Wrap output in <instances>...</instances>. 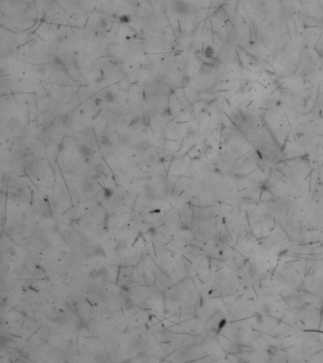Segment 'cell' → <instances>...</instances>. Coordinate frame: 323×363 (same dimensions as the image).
Masks as SVG:
<instances>
[{"mask_svg":"<svg viewBox=\"0 0 323 363\" xmlns=\"http://www.w3.org/2000/svg\"><path fill=\"white\" fill-rule=\"evenodd\" d=\"M174 4H175V10L177 13L184 14L189 10V5L182 1V0H175Z\"/></svg>","mask_w":323,"mask_h":363,"instance_id":"1","label":"cell"},{"mask_svg":"<svg viewBox=\"0 0 323 363\" xmlns=\"http://www.w3.org/2000/svg\"><path fill=\"white\" fill-rule=\"evenodd\" d=\"M214 68V63L213 62H203L200 66V74L207 76L210 75L212 72V69Z\"/></svg>","mask_w":323,"mask_h":363,"instance_id":"2","label":"cell"},{"mask_svg":"<svg viewBox=\"0 0 323 363\" xmlns=\"http://www.w3.org/2000/svg\"><path fill=\"white\" fill-rule=\"evenodd\" d=\"M79 152L85 159H89L92 156V151L87 145H84V144L79 146Z\"/></svg>","mask_w":323,"mask_h":363,"instance_id":"3","label":"cell"},{"mask_svg":"<svg viewBox=\"0 0 323 363\" xmlns=\"http://www.w3.org/2000/svg\"><path fill=\"white\" fill-rule=\"evenodd\" d=\"M82 188H83V191H84V192L89 193V192H92V191H93V190L95 189V184H94L93 182H92V180H91V181H85V182L83 183Z\"/></svg>","mask_w":323,"mask_h":363,"instance_id":"4","label":"cell"},{"mask_svg":"<svg viewBox=\"0 0 323 363\" xmlns=\"http://www.w3.org/2000/svg\"><path fill=\"white\" fill-rule=\"evenodd\" d=\"M141 124H142L143 126L147 127V128H150V127H151V125H152L151 116H150V114H143V116L141 117Z\"/></svg>","mask_w":323,"mask_h":363,"instance_id":"5","label":"cell"},{"mask_svg":"<svg viewBox=\"0 0 323 363\" xmlns=\"http://www.w3.org/2000/svg\"><path fill=\"white\" fill-rule=\"evenodd\" d=\"M103 97H104L105 101H106V102H109V103L113 102V101L115 100V99H116V95H115L114 92H112V91H110V90L105 91Z\"/></svg>","mask_w":323,"mask_h":363,"instance_id":"6","label":"cell"},{"mask_svg":"<svg viewBox=\"0 0 323 363\" xmlns=\"http://www.w3.org/2000/svg\"><path fill=\"white\" fill-rule=\"evenodd\" d=\"M100 143L103 147H109V146H111V144H112L110 138H109V136L107 134H101L100 136Z\"/></svg>","mask_w":323,"mask_h":363,"instance_id":"7","label":"cell"},{"mask_svg":"<svg viewBox=\"0 0 323 363\" xmlns=\"http://www.w3.org/2000/svg\"><path fill=\"white\" fill-rule=\"evenodd\" d=\"M214 53H215L214 48H213L212 47H210V45H207V47L204 49V52H203L204 56L207 59H211L212 57L214 56Z\"/></svg>","mask_w":323,"mask_h":363,"instance_id":"8","label":"cell"},{"mask_svg":"<svg viewBox=\"0 0 323 363\" xmlns=\"http://www.w3.org/2000/svg\"><path fill=\"white\" fill-rule=\"evenodd\" d=\"M141 123V117H135V118H133L130 122H129V127L130 128H133V129H136L137 127Z\"/></svg>","mask_w":323,"mask_h":363,"instance_id":"9","label":"cell"},{"mask_svg":"<svg viewBox=\"0 0 323 363\" xmlns=\"http://www.w3.org/2000/svg\"><path fill=\"white\" fill-rule=\"evenodd\" d=\"M125 246H126L125 242H124L123 240H120V241L117 242V244L115 245L114 250H115V252H122V251H123V250L125 249Z\"/></svg>","mask_w":323,"mask_h":363,"instance_id":"10","label":"cell"},{"mask_svg":"<svg viewBox=\"0 0 323 363\" xmlns=\"http://www.w3.org/2000/svg\"><path fill=\"white\" fill-rule=\"evenodd\" d=\"M93 252L96 255H102V256L104 255V251H103L101 246H95L93 248Z\"/></svg>","mask_w":323,"mask_h":363,"instance_id":"11","label":"cell"},{"mask_svg":"<svg viewBox=\"0 0 323 363\" xmlns=\"http://www.w3.org/2000/svg\"><path fill=\"white\" fill-rule=\"evenodd\" d=\"M113 190H111L110 188H104L103 189V195H104V197L105 198H110V197H112V195H113Z\"/></svg>","mask_w":323,"mask_h":363,"instance_id":"12","label":"cell"},{"mask_svg":"<svg viewBox=\"0 0 323 363\" xmlns=\"http://www.w3.org/2000/svg\"><path fill=\"white\" fill-rule=\"evenodd\" d=\"M119 20H120V22H122V23H124V24H126V23H129L131 19H130V16H129V15L124 14V15H122V16L119 17Z\"/></svg>","mask_w":323,"mask_h":363,"instance_id":"13","label":"cell"},{"mask_svg":"<svg viewBox=\"0 0 323 363\" xmlns=\"http://www.w3.org/2000/svg\"><path fill=\"white\" fill-rule=\"evenodd\" d=\"M106 26H107V23H106V21H105L104 19H101V20L99 21V24H98V27H99L100 28H105V27H106Z\"/></svg>","mask_w":323,"mask_h":363,"instance_id":"14","label":"cell"},{"mask_svg":"<svg viewBox=\"0 0 323 363\" xmlns=\"http://www.w3.org/2000/svg\"><path fill=\"white\" fill-rule=\"evenodd\" d=\"M189 80H191V78H189V75H184V76L182 77L181 82H182V83H184V84H188V83L189 82Z\"/></svg>","mask_w":323,"mask_h":363,"instance_id":"15","label":"cell"},{"mask_svg":"<svg viewBox=\"0 0 323 363\" xmlns=\"http://www.w3.org/2000/svg\"><path fill=\"white\" fill-rule=\"evenodd\" d=\"M163 114H164V116H167V114H168V116H171L172 113H171V111H170V108H168V111H167V108H166L165 111L163 112Z\"/></svg>","mask_w":323,"mask_h":363,"instance_id":"16","label":"cell"},{"mask_svg":"<svg viewBox=\"0 0 323 363\" xmlns=\"http://www.w3.org/2000/svg\"><path fill=\"white\" fill-rule=\"evenodd\" d=\"M7 252H10V253H14V251H13V247H10V248H8V249H7Z\"/></svg>","mask_w":323,"mask_h":363,"instance_id":"17","label":"cell"}]
</instances>
